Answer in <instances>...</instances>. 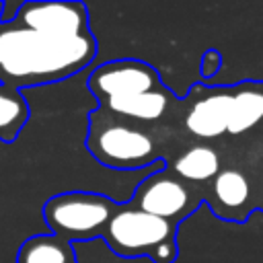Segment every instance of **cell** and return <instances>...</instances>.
<instances>
[{
    "label": "cell",
    "mask_w": 263,
    "mask_h": 263,
    "mask_svg": "<svg viewBox=\"0 0 263 263\" xmlns=\"http://www.w3.org/2000/svg\"><path fill=\"white\" fill-rule=\"evenodd\" d=\"M88 88L99 101V109L127 119L152 123L162 119L175 105V95L160 82L154 66L142 60H111L95 68Z\"/></svg>",
    "instance_id": "obj_2"
},
{
    "label": "cell",
    "mask_w": 263,
    "mask_h": 263,
    "mask_svg": "<svg viewBox=\"0 0 263 263\" xmlns=\"http://www.w3.org/2000/svg\"><path fill=\"white\" fill-rule=\"evenodd\" d=\"M132 203L146 214L179 224L199 205V199H195L187 183L181 181L171 168H162L152 171L142 179L136 187Z\"/></svg>",
    "instance_id": "obj_6"
},
{
    "label": "cell",
    "mask_w": 263,
    "mask_h": 263,
    "mask_svg": "<svg viewBox=\"0 0 263 263\" xmlns=\"http://www.w3.org/2000/svg\"><path fill=\"white\" fill-rule=\"evenodd\" d=\"M86 148L103 166L117 171L142 168L158 162L156 142L148 132L103 109L90 113Z\"/></svg>",
    "instance_id": "obj_4"
},
{
    "label": "cell",
    "mask_w": 263,
    "mask_h": 263,
    "mask_svg": "<svg viewBox=\"0 0 263 263\" xmlns=\"http://www.w3.org/2000/svg\"><path fill=\"white\" fill-rule=\"evenodd\" d=\"M21 27L51 35L90 33L88 10L82 2H25L16 12Z\"/></svg>",
    "instance_id": "obj_8"
},
{
    "label": "cell",
    "mask_w": 263,
    "mask_h": 263,
    "mask_svg": "<svg viewBox=\"0 0 263 263\" xmlns=\"http://www.w3.org/2000/svg\"><path fill=\"white\" fill-rule=\"evenodd\" d=\"M103 238L121 257H150L154 263H175L177 222L152 216L129 203H117Z\"/></svg>",
    "instance_id": "obj_3"
},
{
    "label": "cell",
    "mask_w": 263,
    "mask_h": 263,
    "mask_svg": "<svg viewBox=\"0 0 263 263\" xmlns=\"http://www.w3.org/2000/svg\"><path fill=\"white\" fill-rule=\"evenodd\" d=\"M115 205L107 195L72 191L51 197L43 208V218L55 236L68 242L88 240L103 236Z\"/></svg>",
    "instance_id": "obj_5"
},
{
    "label": "cell",
    "mask_w": 263,
    "mask_h": 263,
    "mask_svg": "<svg viewBox=\"0 0 263 263\" xmlns=\"http://www.w3.org/2000/svg\"><path fill=\"white\" fill-rule=\"evenodd\" d=\"M222 68V53L218 49H205L199 60V76L203 82L212 80Z\"/></svg>",
    "instance_id": "obj_14"
},
{
    "label": "cell",
    "mask_w": 263,
    "mask_h": 263,
    "mask_svg": "<svg viewBox=\"0 0 263 263\" xmlns=\"http://www.w3.org/2000/svg\"><path fill=\"white\" fill-rule=\"evenodd\" d=\"M171 171L185 183H205L216 179V175L222 171V162L216 148L208 144H195L183 150L171 162Z\"/></svg>",
    "instance_id": "obj_11"
},
{
    "label": "cell",
    "mask_w": 263,
    "mask_h": 263,
    "mask_svg": "<svg viewBox=\"0 0 263 263\" xmlns=\"http://www.w3.org/2000/svg\"><path fill=\"white\" fill-rule=\"evenodd\" d=\"M263 123V82L234 84L232 115L228 123L230 136H242Z\"/></svg>",
    "instance_id": "obj_10"
},
{
    "label": "cell",
    "mask_w": 263,
    "mask_h": 263,
    "mask_svg": "<svg viewBox=\"0 0 263 263\" xmlns=\"http://www.w3.org/2000/svg\"><path fill=\"white\" fill-rule=\"evenodd\" d=\"M16 263H76L74 249L60 236H33L23 242Z\"/></svg>",
    "instance_id": "obj_12"
},
{
    "label": "cell",
    "mask_w": 263,
    "mask_h": 263,
    "mask_svg": "<svg viewBox=\"0 0 263 263\" xmlns=\"http://www.w3.org/2000/svg\"><path fill=\"white\" fill-rule=\"evenodd\" d=\"M251 195V185L240 168H222L212 181V208L224 220H245V205Z\"/></svg>",
    "instance_id": "obj_9"
},
{
    "label": "cell",
    "mask_w": 263,
    "mask_h": 263,
    "mask_svg": "<svg viewBox=\"0 0 263 263\" xmlns=\"http://www.w3.org/2000/svg\"><path fill=\"white\" fill-rule=\"evenodd\" d=\"M234 86H193L183 117L185 129L201 140H216L228 132Z\"/></svg>",
    "instance_id": "obj_7"
},
{
    "label": "cell",
    "mask_w": 263,
    "mask_h": 263,
    "mask_svg": "<svg viewBox=\"0 0 263 263\" xmlns=\"http://www.w3.org/2000/svg\"><path fill=\"white\" fill-rule=\"evenodd\" d=\"M97 55L92 33L51 35L21 25L0 27V80L31 86L64 80Z\"/></svg>",
    "instance_id": "obj_1"
},
{
    "label": "cell",
    "mask_w": 263,
    "mask_h": 263,
    "mask_svg": "<svg viewBox=\"0 0 263 263\" xmlns=\"http://www.w3.org/2000/svg\"><path fill=\"white\" fill-rule=\"evenodd\" d=\"M29 117L25 99L12 86H0V140H12Z\"/></svg>",
    "instance_id": "obj_13"
}]
</instances>
